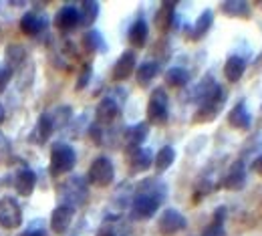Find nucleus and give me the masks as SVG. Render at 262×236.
Wrapping results in <instances>:
<instances>
[{
    "label": "nucleus",
    "mask_w": 262,
    "mask_h": 236,
    "mask_svg": "<svg viewBox=\"0 0 262 236\" xmlns=\"http://www.w3.org/2000/svg\"><path fill=\"white\" fill-rule=\"evenodd\" d=\"M173 162H176V149H173L171 145H164V147L156 154V158H154V166H156L158 171L169 169Z\"/></svg>",
    "instance_id": "obj_27"
},
{
    "label": "nucleus",
    "mask_w": 262,
    "mask_h": 236,
    "mask_svg": "<svg viewBox=\"0 0 262 236\" xmlns=\"http://www.w3.org/2000/svg\"><path fill=\"white\" fill-rule=\"evenodd\" d=\"M83 45L89 53H97V51H105V40L97 29H89L83 34Z\"/></svg>",
    "instance_id": "obj_30"
},
{
    "label": "nucleus",
    "mask_w": 262,
    "mask_h": 236,
    "mask_svg": "<svg viewBox=\"0 0 262 236\" xmlns=\"http://www.w3.org/2000/svg\"><path fill=\"white\" fill-rule=\"evenodd\" d=\"M224 220H226V208L220 206V208L214 212V222H216V224H224Z\"/></svg>",
    "instance_id": "obj_35"
},
{
    "label": "nucleus",
    "mask_w": 262,
    "mask_h": 236,
    "mask_svg": "<svg viewBox=\"0 0 262 236\" xmlns=\"http://www.w3.org/2000/svg\"><path fill=\"white\" fill-rule=\"evenodd\" d=\"M252 169H254L258 176H262V156L254 158V162H252Z\"/></svg>",
    "instance_id": "obj_37"
},
{
    "label": "nucleus",
    "mask_w": 262,
    "mask_h": 236,
    "mask_svg": "<svg viewBox=\"0 0 262 236\" xmlns=\"http://www.w3.org/2000/svg\"><path fill=\"white\" fill-rule=\"evenodd\" d=\"M91 77H93V67L87 63L85 67L81 69V75H79V81H77V91H83V89L89 85Z\"/></svg>",
    "instance_id": "obj_32"
},
{
    "label": "nucleus",
    "mask_w": 262,
    "mask_h": 236,
    "mask_svg": "<svg viewBox=\"0 0 262 236\" xmlns=\"http://www.w3.org/2000/svg\"><path fill=\"white\" fill-rule=\"evenodd\" d=\"M129 42L133 47H137V49H141L145 42H147V36H149V27H147V23H145V18H137L133 25H131L129 29Z\"/></svg>",
    "instance_id": "obj_21"
},
{
    "label": "nucleus",
    "mask_w": 262,
    "mask_h": 236,
    "mask_svg": "<svg viewBox=\"0 0 262 236\" xmlns=\"http://www.w3.org/2000/svg\"><path fill=\"white\" fill-rule=\"evenodd\" d=\"M77 164V154L69 143H55L51 149V174L61 176L75 168Z\"/></svg>",
    "instance_id": "obj_3"
},
{
    "label": "nucleus",
    "mask_w": 262,
    "mask_h": 236,
    "mask_svg": "<svg viewBox=\"0 0 262 236\" xmlns=\"http://www.w3.org/2000/svg\"><path fill=\"white\" fill-rule=\"evenodd\" d=\"M212 23H214V12H212V10H204V12L198 16L194 27L190 29V38H192V40H200L204 34L212 29Z\"/></svg>",
    "instance_id": "obj_22"
},
{
    "label": "nucleus",
    "mask_w": 262,
    "mask_h": 236,
    "mask_svg": "<svg viewBox=\"0 0 262 236\" xmlns=\"http://www.w3.org/2000/svg\"><path fill=\"white\" fill-rule=\"evenodd\" d=\"M73 216H75V210H73L71 206H65V204L57 206V208L53 210V214H51V228H53L57 234H63V232H67V228L71 226Z\"/></svg>",
    "instance_id": "obj_12"
},
{
    "label": "nucleus",
    "mask_w": 262,
    "mask_h": 236,
    "mask_svg": "<svg viewBox=\"0 0 262 236\" xmlns=\"http://www.w3.org/2000/svg\"><path fill=\"white\" fill-rule=\"evenodd\" d=\"M49 117H51L55 130H59V127H63L67 121L71 119V107H69V105H61V107H57L53 113H49Z\"/></svg>",
    "instance_id": "obj_31"
},
{
    "label": "nucleus",
    "mask_w": 262,
    "mask_h": 236,
    "mask_svg": "<svg viewBox=\"0 0 262 236\" xmlns=\"http://www.w3.org/2000/svg\"><path fill=\"white\" fill-rule=\"evenodd\" d=\"M176 2H164L162 4V8L158 10V14H156V25H158V29H162V31H167L171 25H173V16H176Z\"/></svg>",
    "instance_id": "obj_26"
},
{
    "label": "nucleus",
    "mask_w": 262,
    "mask_h": 236,
    "mask_svg": "<svg viewBox=\"0 0 262 236\" xmlns=\"http://www.w3.org/2000/svg\"><path fill=\"white\" fill-rule=\"evenodd\" d=\"M119 115V101L113 97V95H107L99 101L97 109H95V117H97V123L105 125V123H111L115 121V117Z\"/></svg>",
    "instance_id": "obj_11"
},
{
    "label": "nucleus",
    "mask_w": 262,
    "mask_h": 236,
    "mask_svg": "<svg viewBox=\"0 0 262 236\" xmlns=\"http://www.w3.org/2000/svg\"><path fill=\"white\" fill-rule=\"evenodd\" d=\"M25 57H27V51H25V47H20V45H10L8 49H6V53H4V59H6V69H12L18 67L23 61H25Z\"/></svg>",
    "instance_id": "obj_29"
},
{
    "label": "nucleus",
    "mask_w": 262,
    "mask_h": 236,
    "mask_svg": "<svg viewBox=\"0 0 262 236\" xmlns=\"http://www.w3.org/2000/svg\"><path fill=\"white\" fill-rule=\"evenodd\" d=\"M246 184V168H244V162L238 160L230 166L228 174L222 178V188L226 190H242Z\"/></svg>",
    "instance_id": "obj_10"
},
{
    "label": "nucleus",
    "mask_w": 262,
    "mask_h": 236,
    "mask_svg": "<svg viewBox=\"0 0 262 236\" xmlns=\"http://www.w3.org/2000/svg\"><path fill=\"white\" fill-rule=\"evenodd\" d=\"M222 12L232 18H248L250 16V4L244 0H226L220 4Z\"/></svg>",
    "instance_id": "obj_20"
},
{
    "label": "nucleus",
    "mask_w": 262,
    "mask_h": 236,
    "mask_svg": "<svg viewBox=\"0 0 262 236\" xmlns=\"http://www.w3.org/2000/svg\"><path fill=\"white\" fill-rule=\"evenodd\" d=\"M188 226V220L182 212H178L176 208H165L164 212L160 214V220H158V228L164 236L178 234L182 230H186Z\"/></svg>",
    "instance_id": "obj_7"
},
{
    "label": "nucleus",
    "mask_w": 262,
    "mask_h": 236,
    "mask_svg": "<svg viewBox=\"0 0 262 236\" xmlns=\"http://www.w3.org/2000/svg\"><path fill=\"white\" fill-rule=\"evenodd\" d=\"M260 6H262V2H260Z\"/></svg>",
    "instance_id": "obj_39"
},
{
    "label": "nucleus",
    "mask_w": 262,
    "mask_h": 236,
    "mask_svg": "<svg viewBox=\"0 0 262 236\" xmlns=\"http://www.w3.org/2000/svg\"><path fill=\"white\" fill-rule=\"evenodd\" d=\"M202 236H226V230H224V224H216V222H212L206 230H204V234Z\"/></svg>",
    "instance_id": "obj_33"
},
{
    "label": "nucleus",
    "mask_w": 262,
    "mask_h": 236,
    "mask_svg": "<svg viewBox=\"0 0 262 236\" xmlns=\"http://www.w3.org/2000/svg\"><path fill=\"white\" fill-rule=\"evenodd\" d=\"M20 236H45V230L42 228H29V230H25Z\"/></svg>",
    "instance_id": "obj_36"
},
{
    "label": "nucleus",
    "mask_w": 262,
    "mask_h": 236,
    "mask_svg": "<svg viewBox=\"0 0 262 236\" xmlns=\"http://www.w3.org/2000/svg\"><path fill=\"white\" fill-rule=\"evenodd\" d=\"M4 119V109H2V105H0V121Z\"/></svg>",
    "instance_id": "obj_38"
},
{
    "label": "nucleus",
    "mask_w": 262,
    "mask_h": 236,
    "mask_svg": "<svg viewBox=\"0 0 262 236\" xmlns=\"http://www.w3.org/2000/svg\"><path fill=\"white\" fill-rule=\"evenodd\" d=\"M246 71V59L240 55H230L224 63V77L230 83H238Z\"/></svg>",
    "instance_id": "obj_17"
},
{
    "label": "nucleus",
    "mask_w": 262,
    "mask_h": 236,
    "mask_svg": "<svg viewBox=\"0 0 262 236\" xmlns=\"http://www.w3.org/2000/svg\"><path fill=\"white\" fill-rule=\"evenodd\" d=\"M23 224V210L14 198L0 200V226L6 230H14Z\"/></svg>",
    "instance_id": "obj_8"
},
{
    "label": "nucleus",
    "mask_w": 262,
    "mask_h": 236,
    "mask_svg": "<svg viewBox=\"0 0 262 236\" xmlns=\"http://www.w3.org/2000/svg\"><path fill=\"white\" fill-rule=\"evenodd\" d=\"M115 178V168H113V162L105 156H99L93 160L91 168H89V174H87V180L93 184V186H99V188H105L113 182Z\"/></svg>",
    "instance_id": "obj_6"
},
{
    "label": "nucleus",
    "mask_w": 262,
    "mask_h": 236,
    "mask_svg": "<svg viewBox=\"0 0 262 236\" xmlns=\"http://www.w3.org/2000/svg\"><path fill=\"white\" fill-rule=\"evenodd\" d=\"M228 123L234 130H240V132H248L252 127V115L246 107L244 101H238L228 113Z\"/></svg>",
    "instance_id": "obj_9"
},
{
    "label": "nucleus",
    "mask_w": 262,
    "mask_h": 236,
    "mask_svg": "<svg viewBox=\"0 0 262 236\" xmlns=\"http://www.w3.org/2000/svg\"><path fill=\"white\" fill-rule=\"evenodd\" d=\"M87 196H89V190H87V180L83 176H73V178H69L65 184L61 186L63 204L71 206L73 210L87 202Z\"/></svg>",
    "instance_id": "obj_2"
},
{
    "label": "nucleus",
    "mask_w": 262,
    "mask_h": 236,
    "mask_svg": "<svg viewBox=\"0 0 262 236\" xmlns=\"http://www.w3.org/2000/svg\"><path fill=\"white\" fill-rule=\"evenodd\" d=\"M226 97H228L226 89L218 85V89L214 91V95H212L210 99L200 103L196 115H194V121H196V123H210L212 119H216V115L220 113V109H222V105L226 101Z\"/></svg>",
    "instance_id": "obj_5"
},
{
    "label": "nucleus",
    "mask_w": 262,
    "mask_h": 236,
    "mask_svg": "<svg viewBox=\"0 0 262 236\" xmlns=\"http://www.w3.org/2000/svg\"><path fill=\"white\" fill-rule=\"evenodd\" d=\"M14 186H16V192L20 196H31L36 188V174L33 169H20L16 174V180H14Z\"/></svg>",
    "instance_id": "obj_18"
},
{
    "label": "nucleus",
    "mask_w": 262,
    "mask_h": 236,
    "mask_svg": "<svg viewBox=\"0 0 262 236\" xmlns=\"http://www.w3.org/2000/svg\"><path fill=\"white\" fill-rule=\"evenodd\" d=\"M99 16V2H93V0H87L81 4L79 8V25L83 27H91Z\"/></svg>",
    "instance_id": "obj_25"
},
{
    "label": "nucleus",
    "mask_w": 262,
    "mask_h": 236,
    "mask_svg": "<svg viewBox=\"0 0 262 236\" xmlns=\"http://www.w3.org/2000/svg\"><path fill=\"white\" fill-rule=\"evenodd\" d=\"M127 162L133 171H145L154 164V152L147 147H137L127 152Z\"/></svg>",
    "instance_id": "obj_16"
},
{
    "label": "nucleus",
    "mask_w": 262,
    "mask_h": 236,
    "mask_svg": "<svg viewBox=\"0 0 262 236\" xmlns=\"http://www.w3.org/2000/svg\"><path fill=\"white\" fill-rule=\"evenodd\" d=\"M165 194H167V188H165L164 182H160V180L149 178V180L137 184L135 196L131 200V216L135 220L151 218L160 210V204L164 202Z\"/></svg>",
    "instance_id": "obj_1"
},
{
    "label": "nucleus",
    "mask_w": 262,
    "mask_h": 236,
    "mask_svg": "<svg viewBox=\"0 0 262 236\" xmlns=\"http://www.w3.org/2000/svg\"><path fill=\"white\" fill-rule=\"evenodd\" d=\"M165 83L169 87H186L190 83V73L184 67H171L165 73Z\"/></svg>",
    "instance_id": "obj_28"
},
{
    "label": "nucleus",
    "mask_w": 262,
    "mask_h": 236,
    "mask_svg": "<svg viewBox=\"0 0 262 236\" xmlns=\"http://www.w3.org/2000/svg\"><path fill=\"white\" fill-rule=\"evenodd\" d=\"M45 29V18H40L38 14L34 12H27L23 18H20V31L27 34V36H34Z\"/></svg>",
    "instance_id": "obj_24"
},
{
    "label": "nucleus",
    "mask_w": 262,
    "mask_h": 236,
    "mask_svg": "<svg viewBox=\"0 0 262 236\" xmlns=\"http://www.w3.org/2000/svg\"><path fill=\"white\" fill-rule=\"evenodd\" d=\"M158 73H160V65H158L156 61H145V63H141V65L137 67L135 77H137V83H139L141 87H147V85L158 77Z\"/></svg>",
    "instance_id": "obj_23"
},
{
    "label": "nucleus",
    "mask_w": 262,
    "mask_h": 236,
    "mask_svg": "<svg viewBox=\"0 0 262 236\" xmlns=\"http://www.w3.org/2000/svg\"><path fill=\"white\" fill-rule=\"evenodd\" d=\"M149 135V125L147 123H135V125H129L123 134V139H125V145H127V152L131 149H137L143 145V141L147 139Z\"/></svg>",
    "instance_id": "obj_14"
},
{
    "label": "nucleus",
    "mask_w": 262,
    "mask_h": 236,
    "mask_svg": "<svg viewBox=\"0 0 262 236\" xmlns=\"http://www.w3.org/2000/svg\"><path fill=\"white\" fill-rule=\"evenodd\" d=\"M135 63H137V57H135L133 51L121 53V57L113 65V79L115 81H125L127 77H131L135 73Z\"/></svg>",
    "instance_id": "obj_13"
},
{
    "label": "nucleus",
    "mask_w": 262,
    "mask_h": 236,
    "mask_svg": "<svg viewBox=\"0 0 262 236\" xmlns=\"http://www.w3.org/2000/svg\"><path fill=\"white\" fill-rule=\"evenodd\" d=\"M55 25L59 31H73L79 25V8L75 4H65L55 16Z\"/></svg>",
    "instance_id": "obj_15"
},
{
    "label": "nucleus",
    "mask_w": 262,
    "mask_h": 236,
    "mask_svg": "<svg viewBox=\"0 0 262 236\" xmlns=\"http://www.w3.org/2000/svg\"><path fill=\"white\" fill-rule=\"evenodd\" d=\"M10 77H12V71L10 69H0V93L6 89V85H8V81H10Z\"/></svg>",
    "instance_id": "obj_34"
},
{
    "label": "nucleus",
    "mask_w": 262,
    "mask_h": 236,
    "mask_svg": "<svg viewBox=\"0 0 262 236\" xmlns=\"http://www.w3.org/2000/svg\"><path fill=\"white\" fill-rule=\"evenodd\" d=\"M53 132H55V125H53L49 113H42V115L36 119V127H34V132H33V141L42 145V143L49 141V137L53 135Z\"/></svg>",
    "instance_id": "obj_19"
},
{
    "label": "nucleus",
    "mask_w": 262,
    "mask_h": 236,
    "mask_svg": "<svg viewBox=\"0 0 262 236\" xmlns=\"http://www.w3.org/2000/svg\"><path fill=\"white\" fill-rule=\"evenodd\" d=\"M167 115H169L167 93H165V89L158 87V89L151 91L149 101H147V121L156 123V125H162V123L167 121Z\"/></svg>",
    "instance_id": "obj_4"
}]
</instances>
